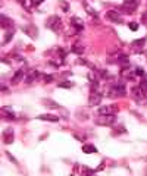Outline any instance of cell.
I'll list each match as a JSON object with an SVG mask.
<instances>
[{"label":"cell","instance_id":"cell-1","mask_svg":"<svg viewBox=\"0 0 147 176\" xmlns=\"http://www.w3.org/2000/svg\"><path fill=\"white\" fill-rule=\"evenodd\" d=\"M115 122H116V116L115 115H100L96 119V123L100 125V126H112Z\"/></svg>","mask_w":147,"mask_h":176},{"label":"cell","instance_id":"cell-2","mask_svg":"<svg viewBox=\"0 0 147 176\" xmlns=\"http://www.w3.org/2000/svg\"><path fill=\"white\" fill-rule=\"evenodd\" d=\"M127 94V89L124 84H115L109 88V97H124Z\"/></svg>","mask_w":147,"mask_h":176},{"label":"cell","instance_id":"cell-3","mask_svg":"<svg viewBox=\"0 0 147 176\" xmlns=\"http://www.w3.org/2000/svg\"><path fill=\"white\" fill-rule=\"evenodd\" d=\"M131 94H132L134 100H135V101H138V103H140L141 100H144V98L147 97L146 94H144V91H143L140 87H132V88H131Z\"/></svg>","mask_w":147,"mask_h":176},{"label":"cell","instance_id":"cell-4","mask_svg":"<svg viewBox=\"0 0 147 176\" xmlns=\"http://www.w3.org/2000/svg\"><path fill=\"white\" fill-rule=\"evenodd\" d=\"M137 9V0H125V3L122 4V10L127 13H132Z\"/></svg>","mask_w":147,"mask_h":176},{"label":"cell","instance_id":"cell-5","mask_svg":"<svg viewBox=\"0 0 147 176\" xmlns=\"http://www.w3.org/2000/svg\"><path fill=\"white\" fill-rule=\"evenodd\" d=\"M60 25V19L57 16H50L47 21H46V27L53 30V31H57V27Z\"/></svg>","mask_w":147,"mask_h":176},{"label":"cell","instance_id":"cell-6","mask_svg":"<svg viewBox=\"0 0 147 176\" xmlns=\"http://www.w3.org/2000/svg\"><path fill=\"white\" fill-rule=\"evenodd\" d=\"M15 140V137H13V129L12 128H6L4 131H3V142L4 144H12Z\"/></svg>","mask_w":147,"mask_h":176},{"label":"cell","instance_id":"cell-7","mask_svg":"<svg viewBox=\"0 0 147 176\" xmlns=\"http://www.w3.org/2000/svg\"><path fill=\"white\" fill-rule=\"evenodd\" d=\"M106 18L112 21V22H116V24H122V16H121V13H118L116 10H109V12H106Z\"/></svg>","mask_w":147,"mask_h":176},{"label":"cell","instance_id":"cell-8","mask_svg":"<svg viewBox=\"0 0 147 176\" xmlns=\"http://www.w3.org/2000/svg\"><path fill=\"white\" fill-rule=\"evenodd\" d=\"M115 112H118V106L116 104L103 106V107H100V110H99L100 115H113Z\"/></svg>","mask_w":147,"mask_h":176},{"label":"cell","instance_id":"cell-9","mask_svg":"<svg viewBox=\"0 0 147 176\" xmlns=\"http://www.w3.org/2000/svg\"><path fill=\"white\" fill-rule=\"evenodd\" d=\"M102 103V94L97 91V92H91L90 94V100H88V104L90 106H99Z\"/></svg>","mask_w":147,"mask_h":176},{"label":"cell","instance_id":"cell-10","mask_svg":"<svg viewBox=\"0 0 147 176\" xmlns=\"http://www.w3.org/2000/svg\"><path fill=\"white\" fill-rule=\"evenodd\" d=\"M0 115H1L3 119H7V121H12V119L15 118V115H13V112H12L10 107H1Z\"/></svg>","mask_w":147,"mask_h":176},{"label":"cell","instance_id":"cell-11","mask_svg":"<svg viewBox=\"0 0 147 176\" xmlns=\"http://www.w3.org/2000/svg\"><path fill=\"white\" fill-rule=\"evenodd\" d=\"M71 25L74 27V30H76V31H82V30H84V24H82V21H81L79 18H76V16L71 18Z\"/></svg>","mask_w":147,"mask_h":176},{"label":"cell","instance_id":"cell-12","mask_svg":"<svg viewBox=\"0 0 147 176\" xmlns=\"http://www.w3.org/2000/svg\"><path fill=\"white\" fill-rule=\"evenodd\" d=\"M24 76H27V75H25V72H24V69L16 70V72H15V76H13V78H12V81H10V82H12V85H16V84H19V82L24 79Z\"/></svg>","mask_w":147,"mask_h":176},{"label":"cell","instance_id":"cell-13","mask_svg":"<svg viewBox=\"0 0 147 176\" xmlns=\"http://www.w3.org/2000/svg\"><path fill=\"white\" fill-rule=\"evenodd\" d=\"M0 24H1V28H3V30L12 28V21L6 16V15H0Z\"/></svg>","mask_w":147,"mask_h":176},{"label":"cell","instance_id":"cell-14","mask_svg":"<svg viewBox=\"0 0 147 176\" xmlns=\"http://www.w3.org/2000/svg\"><path fill=\"white\" fill-rule=\"evenodd\" d=\"M38 119H40V121H47V122H57V121H59V116H55V115L47 113V115H40Z\"/></svg>","mask_w":147,"mask_h":176},{"label":"cell","instance_id":"cell-15","mask_svg":"<svg viewBox=\"0 0 147 176\" xmlns=\"http://www.w3.org/2000/svg\"><path fill=\"white\" fill-rule=\"evenodd\" d=\"M40 73H38V70H31L28 75H27V78H25V82L27 84H31L34 79H37V76H38Z\"/></svg>","mask_w":147,"mask_h":176},{"label":"cell","instance_id":"cell-16","mask_svg":"<svg viewBox=\"0 0 147 176\" xmlns=\"http://www.w3.org/2000/svg\"><path fill=\"white\" fill-rule=\"evenodd\" d=\"M82 151L85 154H91V153H97V148L93 144H85V145H82Z\"/></svg>","mask_w":147,"mask_h":176},{"label":"cell","instance_id":"cell-17","mask_svg":"<svg viewBox=\"0 0 147 176\" xmlns=\"http://www.w3.org/2000/svg\"><path fill=\"white\" fill-rule=\"evenodd\" d=\"M43 104L46 106V107H49V109H60V106L55 103L53 100H50V98H47V100H43Z\"/></svg>","mask_w":147,"mask_h":176},{"label":"cell","instance_id":"cell-18","mask_svg":"<svg viewBox=\"0 0 147 176\" xmlns=\"http://www.w3.org/2000/svg\"><path fill=\"white\" fill-rule=\"evenodd\" d=\"M13 34H15V31H13V30H9V31L6 33V35H4V38H3V44H7V43L10 41V38L13 37Z\"/></svg>","mask_w":147,"mask_h":176},{"label":"cell","instance_id":"cell-19","mask_svg":"<svg viewBox=\"0 0 147 176\" xmlns=\"http://www.w3.org/2000/svg\"><path fill=\"white\" fill-rule=\"evenodd\" d=\"M140 88L144 91V94L147 95V73L144 75V78L141 79V82H140Z\"/></svg>","mask_w":147,"mask_h":176},{"label":"cell","instance_id":"cell-20","mask_svg":"<svg viewBox=\"0 0 147 176\" xmlns=\"http://www.w3.org/2000/svg\"><path fill=\"white\" fill-rule=\"evenodd\" d=\"M144 44H146V38H138V40H134V43H132L134 47H140V46L143 47Z\"/></svg>","mask_w":147,"mask_h":176},{"label":"cell","instance_id":"cell-21","mask_svg":"<svg viewBox=\"0 0 147 176\" xmlns=\"http://www.w3.org/2000/svg\"><path fill=\"white\" fill-rule=\"evenodd\" d=\"M81 176H94V170L88 169V167H82V172H81Z\"/></svg>","mask_w":147,"mask_h":176},{"label":"cell","instance_id":"cell-22","mask_svg":"<svg viewBox=\"0 0 147 176\" xmlns=\"http://www.w3.org/2000/svg\"><path fill=\"white\" fill-rule=\"evenodd\" d=\"M72 52L76 53V54H82V53H84V47H82V46H76V44H75V46L72 47Z\"/></svg>","mask_w":147,"mask_h":176},{"label":"cell","instance_id":"cell-23","mask_svg":"<svg viewBox=\"0 0 147 176\" xmlns=\"http://www.w3.org/2000/svg\"><path fill=\"white\" fill-rule=\"evenodd\" d=\"M72 87H74V82H71V81H65V82L59 84V88H72Z\"/></svg>","mask_w":147,"mask_h":176},{"label":"cell","instance_id":"cell-24","mask_svg":"<svg viewBox=\"0 0 147 176\" xmlns=\"http://www.w3.org/2000/svg\"><path fill=\"white\" fill-rule=\"evenodd\" d=\"M84 7H85V10H87V12H88V13H90L93 18H96V19H97V13L93 10V9L90 7V6H88V4H87V3H84Z\"/></svg>","mask_w":147,"mask_h":176},{"label":"cell","instance_id":"cell-25","mask_svg":"<svg viewBox=\"0 0 147 176\" xmlns=\"http://www.w3.org/2000/svg\"><path fill=\"white\" fill-rule=\"evenodd\" d=\"M128 27L131 31H137V30H138V24H135V22H129Z\"/></svg>","mask_w":147,"mask_h":176},{"label":"cell","instance_id":"cell-26","mask_svg":"<svg viewBox=\"0 0 147 176\" xmlns=\"http://www.w3.org/2000/svg\"><path fill=\"white\" fill-rule=\"evenodd\" d=\"M43 1H44V0H31V6L37 7V6H40V4H41Z\"/></svg>","mask_w":147,"mask_h":176},{"label":"cell","instance_id":"cell-27","mask_svg":"<svg viewBox=\"0 0 147 176\" xmlns=\"http://www.w3.org/2000/svg\"><path fill=\"white\" fill-rule=\"evenodd\" d=\"M100 75H102V78L103 79H109V72H106V70H100Z\"/></svg>","mask_w":147,"mask_h":176},{"label":"cell","instance_id":"cell-28","mask_svg":"<svg viewBox=\"0 0 147 176\" xmlns=\"http://www.w3.org/2000/svg\"><path fill=\"white\" fill-rule=\"evenodd\" d=\"M135 75H138V76H143V75H144V70L141 69V68H135Z\"/></svg>","mask_w":147,"mask_h":176},{"label":"cell","instance_id":"cell-29","mask_svg":"<svg viewBox=\"0 0 147 176\" xmlns=\"http://www.w3.org/2000/svg\"><path fill=\"white\" fill-rule=\"evenodd\" d=\"M44 81H46V82H52V81H53V76H52V75H46V76H44Z\"/></svg>","mask_w":147,"mask_h":176},{"label":"cell","instance_id":"cell-30","mask_svg":"<svg viewBox=\"0 0 147 176\" xmlns=\"http://www.w3.org/2000/svg\"><path fill=\"white\" fill-rule=\"evenodd\" d=\"M143 24H146V25H147V12L143 15Z\"/></svg>","mask_w":147,"mask_h":176},{"label":"cell","instance_id":"cell-31","mask_svg":"<svg viewBox=\"0 0 147 176\" xmlns=\"http://www.w3.org/2000/svg\"><path fill=\"white\" fill-rule=\"evenodd\" d=\"M144 54H146V57H147V50H146V53H144Z\"/></svg>","mask_w":147,"mask_h":176}]
</instances>
